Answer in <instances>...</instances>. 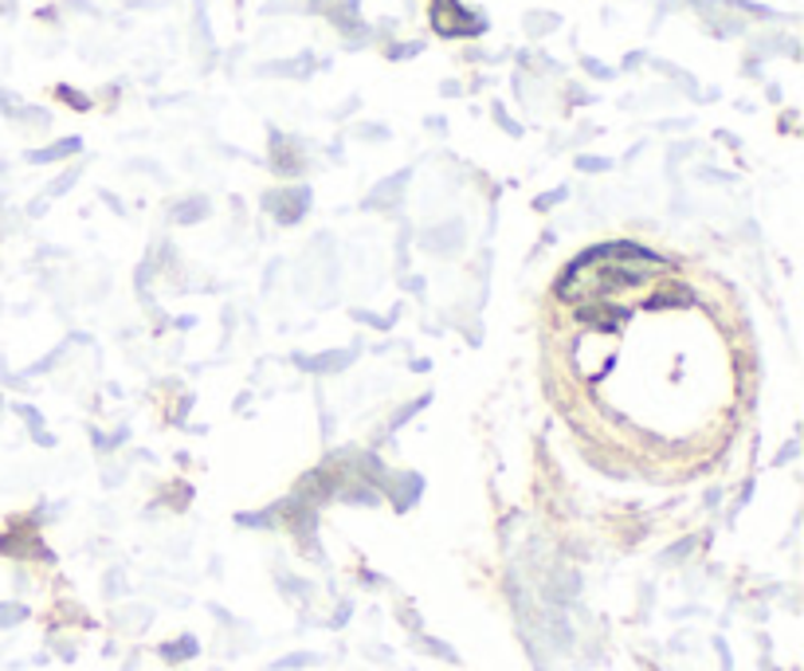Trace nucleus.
<instances>
[{"mask_svg":"<svg viewBox=\"0 0 804 671\" xmlns=\"http://www.w3.org/2000/svg\"><path fill=\"white\" fill-rule=\"evenodd\" d=\"M667 260L655 251L640 248L632 240H612L597 243L585 256L569 263L557 279V299L562 303H589V299H608L617 291H632V286L648 283L652 271H663Z\"/></svg>","mask_w":804,"mask_h":671,"instance_id":"nucleus-1","label":"nucleus"},{"mask_svg":"<svg viewBox=\"0 0 804 671\" xmlns=\"http://www.w3.org/2000/svg\"><path fill=\"white\" fill-rule=\"evenodd\" d=\"M432 24H436L439 36H479L482 32V20L467 17L459 9V0H436L432 4Z\"/></svg>","mask_w":804,"mask_h":671,"instance_id":"nucleus-2","label":"nucleus"},{"mask_svg":"<svg viewBox=\"0 0 804 671\" xmlns=\"http://www.w3.org/2000/svg\"><path fill=\"white\" fill-rule=\"evenodd\" d=\"M577 323L589 326V331H620L628 323V311L608 299H589V303L577 306Z\"/></svg>","mask_w":804,"mask_h":671,"instance_id":"nucleus-3","label":"nucleus"},{"mask_svg":"<svg viewBox=\"0 0 804 671\" xmlns=\"http://www.w3.org/2000/svg\"><path fill=\"white\" fill-rule=\"evenodd\" d=\"M349 361H354V349H326V354H311V358L298 354L295 366L306 369V374H341Z\"/></svg>","mask_w":804,"mask_h":671,"instance_id":"nucleus-4","label":"nucleus"},{"mask_svg":"<svg viewBox=\"0 0 804 671\" xmlns=\"http://www.w3.org/2000/svg\"><path fill=\"white\" fill-rule=\"evenodd\" d=\"M306 205H311V193H306V188H295V193H286V197H268V208H275L283 224H295L298 216L306 213Z\"/></svg>","mask_w":804,"mask_h":671,"instance_id":"nucleus-5","label":"nucleus"},{"mask_svg":"<svg viewBox=\"0 0 804 671\" xmlns=\"http://www.w3.org/2000/svg\"><path fill=\"white\" fill-rule=\"evenodd\" d=\"M389 491H393V507H412V502H416V495L424 491V479L416 472H396V479H393V487H389Z\"/></svg>","mask_w":804,"mask_h":671,"instance_id":"nucleus-6","label":"nucleus"},{"mask_svg":"<svg viewBox=\"0 0 804 671\" xmlns=\"http://www.w3.org/2000/svg\"><path fill=\"white\" fill-rule=\"evenodd\" d=\"M695 303V291H687V286H667V291H660V295L648 299V311H663V306H691Z\"/></svg>","mask_w":804,"mask_h":671,"instance_id":"nucleus-7","label":"nucleus"},{"mask_svg":"<svg viewBox=\"0 0 804 671\" xmlns=\"http://www.w3.org/2000/svg\"><path fill=\"white\" fill-rule=\"evenodd\" d=\"M341 499L354 502V507H373L377 491H373V487H349V491H341Z\"/></svg>","mask_w":804,"mask_h":671,"instance_id":"nucleus-8","label":"nucleus"},{"mask_svg":"<svg viewBox=\"0 0 804 671\" xmlns=\"http://www.w3.org/2000/svg\"><path fill=\"white\" fill-rule=\"evenodd\" d=\"M75 150H79V142H59V145H52V150L32 153V162H55V158H63V153H75Z\"/></svg>","mask_w":804,"mask_h":671,"instance_id":"nucleus-9","label":"nucleus"},{"mask_svg":"<svg viewBox=\"0 0 804 671\" xmlns=\"http://www.w3.org/2000/svg\"><path fill=\"white\" fill-rule=\"evenodd\" d=\"M421 409H428V397H421V401L404 404V409H401V412H396V416H393V429H401L404 421H412V416H416V412H421Z\"/></svg>","mask_w":804,"mask_h":671,"instance_id":"nucleus-10","label":"nucleus"},{"mask_svg":"<svg viewBox=\"0 0 804 671\" xmlns=\"http://www.w3.org/2000/svg\"><path fill=\"white\" fill-rule=\"evenodd\" d=\"M17 620H24V609H20V605H0V628L17 625Z\"/></svg>","mask_w":804,"mask_h":671,"instance_id":"nucleus-11","label":"nucleus"},{"mask_svg":"<svg viewBox=\"0 0 804 671\" xmlns=\"http://www.w3.org/2000/svg\"><path fill=\"white\" fill-rule=\"evenodd\" d=\"M197 652V645L193 640H181V656H193ZM170 656H177V648H170Z\"/></svg>","mask_w":804,"mask_h":671,"instance_id":"nucleus-12","label":"nucleus"}]
</instances>
